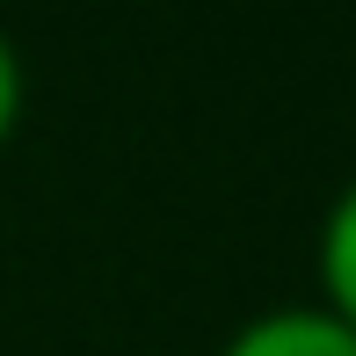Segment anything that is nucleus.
<instances>
[{
    "mask_svg": "<svg viewBox=\"0 0 356 356\" xmlns=\"http://www.w3.org/2000/svg\"><path fill=\"white\" fill-rule=\"evenodd\" d=\"M218 356H356V327L327 305H269V313L240 320Z\"/></svg>",
    "mask_w": 356,
    "mask_h": 356,
    "instance_id": "1",
    "label": "nucleus"
},
{
    "mask_svg": "<svg viewBox=\"0 0 356 356\" xmlns=\"http://www.w3.org/2000/svg\"><path fill=\"white\" fill-rule=\"evenodd\" d=\"M313 269H320V305H327V313H342L349 327H356V175L334 189L327 218H320Z\"/></svg>",
    "mask_w": 356,
    "mask_h": 356,
    "instance_id": "2",
    "label": "nucleus"
},
{
    "mask_svg": "<svg viewBox=\"0 0 356 356\" xmlns=\"http://www.w3.org/2000/svg\"><path fill=\"white\" fill-rule=\"evenodd\" d=\"M15 124H22V51H15V37L0 29V145L15 138Z\"/></svg>",
    "mask_w": 356,
    "mask_h": 356,
    "instance_id": "3",
    "label": "nucleus"
}]
</instances>
